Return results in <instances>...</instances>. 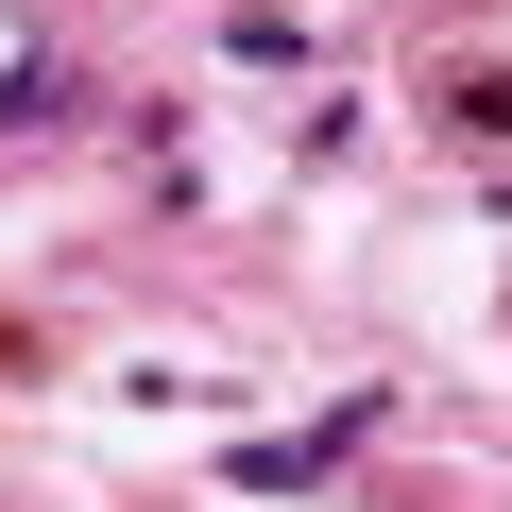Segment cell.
<instances>
[{
	"instance_id": "3",
	"label": "cell",
	"mask_w": 512,
	"mask_h": 512,
	"mask_svg": "<svg viewBox=\"0 0 512 512\" xmlns=\"http://www.w3.org/2000/svg\"><path fill=\"white\" fill-rule=\"evenodd\" d=\"M0 359H18V325H0Z\"/></svg>"
},
{
	"instance_id": "1",
	"label": "cell",
	"mask_w": 512,
	"mask_h": 512,
	"mask_svg": "<svg viewBox=\"0 0 512 512\" xmlns=\"http://www.w3.org/2000/svg\"><path fill=\"white\" fill-rule=\"evenodd\" d=\"M342 444H359V427H308V444H256V461H239V478H256V495H291V478H325V461H342Z\"/></svg>"
},
{
	"instance_id": "2",
	"label": "cell",
	"mask_w": 512,
	"mask_h": 512,
	"mask_svg": "<svg viewBox=\"0 0 512 512\" xmlns=\"http://www.w3.org/2000/svg\"><path fill=\"white\" fill-rule=\"evenodd\" d=\"M444 103H461V120H478V137H512V69H461V86H444Z\"/></svg>"
}]
</instances>
